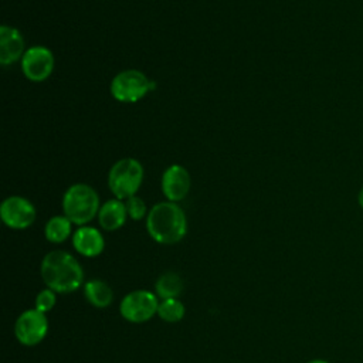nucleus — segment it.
I'll return each instance as SVG.
<instances>
[{
    "mask_svg": "<svg viewBox=\"0 0 363 363\" xmlns=\"http://www.w3.org/2000/svg\"><path fill=\"white\" fill-rule=\"evenodd\" d=\"M40 272L47 288L57 294L74 292L84 284L82 267L67 251L48 252L41 261Z\"/></svg>",
    "mask_w": 363,
    "mask_h": 363,
    "instance_id": "nucleus-1",
    "label": "nucleus"
},
{
    "mask_svg": "<svg viewBox=\"0 0 363 363\" xmlns=\"http://www.w3.org/2000/svg\"><path fill=\"white\" fill-rule=\"evenodd\" d=\"M146 230L159 244H176L187 233L186 214L173 201L157 203L147 213Z\"/></svg>",
    "mask_w": 363,
    "mask_h": 363,
    "instance_id": "nucleus-2",
    "label": "nucleus"
},
{
    "mask_svg": "<svg viewBox=\"0 0 363 363\" xmlns=\"http://www.w3.org/2000/svg\"><path fill=\"white\" fill-rule=\"evenodd\" d=\"M99 197L96 191L84 183L72 184L62 197L64 216L77 225H85L99 211Z\"/></svg>",
    "mask_w": 363,
    "mask_h": 363,
    "instance_id": "nucleus-3",
    "label": "nucleus"
},
{
    "mask_svg": "<svg viewBox=\"0 0 363 363\" xmlns=\"http://www.w3.org/2000/svg\"><path fill=\"white\" fill-rule=\"evenodd\" d=\"M143 180L142 164L132 157L118 160L109 170L108 186L113 196L119 200L129 199L136 194Z\"/></svg>",
    "mask_w": 363,
    "mask_h": 363,
    "instance_id": "nucleus-4",
    "label": "nucleus"
},
{
    "mask_svg": "<svg viewBox=\"0 0 363 363\" xmlns=\"http://www.w3.org/2000/svg\"><path fill=\"white\" fill-rule=\"evenodd\" d=\"M152 89L155 82L138 69L122 71L111 82V94L119 102H136Z\"/></svg>",
    "mask_w": 363,
    "mask_h": 363,
    "instance_id": "nucleus-5",
    "label": "nucleus"
},
{
    "mask_svg": "<svg viewBox=\"0 0 363 363\" xmlns=\"http://www.w3.org/2000/svg\"><path fill=\"white\" fill-rule=\"evenodd\" d=\"M157 308L159 302L156 294L145 289H136L125 295L121 301L119 312L128 322L143 323L157 313Z\"/></svg>",
    "mask_w": 363,
    "mask_h": 363,
    "instance_id": "nucleus-6",
    "label": "nucleus"
},
{
    "mask_svg": "<svg viewBox=\"0 0 363 363\" xmlns=\"http://www.w3.org/2000/svg\"><path fill=\"white\" fill-rule=\"evenodd\" d=\"M48 332V320L45 313L34 309L24 311L16 320L14 335L24 346H35L44 340Z\"/></svg>",
    "mask_w": 363,
    "mask_h": 363,
    "instance_id": "nucleus-7",
    "label": "nucleus"
},
{
    "mask_svg": "<svg viewBox=\"0 0 363 363\" xmlns=\"http://www.w3.org/2000/svg\"><path fill=\"white\" fill-rule=\"evenodd\" d=\"M3 223L13 230L28 228L35 220V207L24 197H7L0 206Z\"/></svg>",
    "mask_w": 363,
    "mask_h": 363,
    "instance_id": "nucleus-8",
    "label": "nucleus"
},
{
    "mask_svg": "<svg viewBox=\"0 0 363 363\" xmlns=\"http://www.w3.org/2000/svg\"><path fill=\"white\" fill-rule=\"evenodd\" d=\"M21 69L30 81H44L54 69V55L47 47H31L21 57Z\"/></svg>",
    "mask_w": 363,
    "mask_h": 363,
    "instance_id": "nucleus-9",
    "label": "nucleus"
},
{
    "mask_svg": "<svg viewBox=\"0 0 363 363\" xmlns=\"http://www.w3.org/2000/svg\"><path fill=\"white\" fill-rule=\"evenodd\" d=\"M190 174L180 164H172L162 176V191L169 201L183 200L190 190Z\"/></svg>",
    "mask_w": 363,
    "mask_h": 363,
    "instance_id": "nucleus-10",
    "label": "nucleus"
},
{
    "mask_svg": "<svg viewBox=\"0 0 363 363\" xmlns=\"http://www.w3.org/2000/svg\"><path fill=\"white\" fill-rule=\"evenodd\" d=\"M72 245L77 252L86 258L98 257L104 248L105 241L99 230L88 225H81L72 235Z\"/></svg>",
    "mask_w": 363,
    "mask_h": 363,
    "instance_id": "nucleus-11",
    "label": "nucleus"
},
{
    "mask_svg": "<svg viewBox=\"0 0 363 363\" xmlns=\"http://www.w3.org/2000/svg\"><path fill=\"white\" fill-rule=\"evenodd\" d=\"M24 38L14 27H0V62L10 65L24 55Z\"/></svg>",
    "mask_w": 363,
    "mask_h": 363,
    "instance_id": "nucleus-12",
    "label": "nucleus"
},
{
    "mask_svg": "<svg viewBox=\"0 0 363 363\" xmlns=\"http://www.w3.org/2000/svg\"><path fill=\"white\" fill-rule=\"evenodd\" d=\"M126 206L119 199L108 200L102 204L98 211V221L99 225L106 231H115L121 228L126 221Z\"/></svg>",
    "mask_w": 363,
    "mask_h": 363,
    "instance_id": "nucleus-13",
    "label": "nucleus"
},
{
    "mask_svg": "<svg viewBox=\"0 0 363 363\" xmlns=\"http://www.w3.org/2000/svg\"><path fill=\"white\" fill-rule=\"evenodd\" d=\"M85 299L95 308H108L113 301V292L111 286L102 279H91L84 284Z\"/></svg>",
    "mask_w": 363,
    "mask_h": 363,
    "instance_id": "nucleus-14",
    "label": "nucleus"
},
{
    "mask_svg": "<svg viewBox=\"0 0 363 363\" xmlns=\"http://www.w3.org/2000/svg\"><path fill=\"white\" fill-rule=\"evenodd\" d=\"M155 291L156 295L162 299L177 298L183 291V281L174 272H164L157 278Z\"/></svg>",
    "mask_w": 363,
    "mask_h": 363,
    "instance_id": "nucleus-15",
    "label": "nucleus"
},
{
    "mask_svg": "<svg viewBox=\"0 0 363 363\" xmlns=\"http://www.w3.org/2000/svg\"><path fill=\"white\" fill-rule=\"evenodd\" d=\"M71 221L65 216H54L51 217L44 228L45 238L50 242L60 244L64 242L71 234Z\"/></svg>",
    "mask_w": 363,
    "mask_h": 363,
    "instance_id": "nucleus-16",
    "label": "nucleus"
},
{
    "mask_svg": "<svg viewBox=\"0 0 363 363\" xmlns=\"http://www.w3.org/2000/svg\"><path fill=\"white\" fill-rule=\"evenodd\" d=\"M184 305L177 299V298H172V299H163L159 303L157 308V315L162 320L169 322V323H174L183 319L184 316Z\"/></svg>",
    "mask_w": 363,
    "mask_h": 363,
    "instance_id": "nucleus-17",
    "label": "nucleus"
},
{
    "mask_svg": "<svg viewBox=\"0 0 363 363\" xmlns=\"http://www.w3.org/2000/svg\"><path fill=\"white\" fill-rule=\"evenodd\" d=\"M55 303H57V292L50 288L40 291L38 295L35 296V309L43 313L50 312L55 306Z\"/></svg>",
    "mask_w": 363,
    "mask_h": 363,
    "instance_id": "nucleus-18",
    "label": "nucleus"
},
{
    "mask_svg": "<svg viewBox=\"0 0 363 363\" xmlns=\"http://www.w3.org/2000/svg\"><path fill=\"white\" fill-rule=\"evenodd\" d=\"M126 211H128V216L132 218V220H142L145 216H146V204L145 201L138 197V196H132L129 199H126Z\"/></svg>",
    "mask_w": 363,
    "mask_h": 363,
    "instance_id": "nucleus-19",
    "label": "nucleus"
},
{
    "mask_svg": "<svg viewBox=\"0 0 363 363\" xmlns=\"http://www.w3.org/2000/svg\"><path fill=\"white\" fill-rule=\"evenodd\" d=\"M357 203H359V206L363 208V187L360 189V191H359V194H357Z\"/></svg>",
    "mask_w": 363,
    "mask_h": 363,
    "instance_id": "nucleus-20",
    "label": "nucleus"
},
{
    "mask_svg": "<svg viewBox=\"0 0 363 363\" xmlns=\"http://www.w3.org/2000/svg\"><path fill=\"white\" fill-rule=\"evenodd\" d=\"M308 363H329V362H326L323 359H313V360H309Z\"/></svg>",
    "mask_w": 363,
    "mask_h": 363,
    "instance_id": "nucleus-21",
    "label": "nucleus"
}]
</instances>
